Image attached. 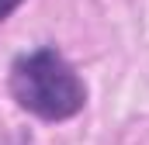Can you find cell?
<instances>
[{"mask_svg": "<svg viewBox=\"0 0 149 145\" xmlns=\"http://www.w3.org/2000/svg\"><path fill=\"white\" fill-rule=\"evenodd\" d=\"M7 86L21 110L49 124L70 121L87 107V83L80 79L73 62L52 45L17 55L10 62Z\"/></svg>", "mask_w": 149, "mask_h": 145, "instance_id": "6da1fadb", "label": "cell"}, {"mask_svg": "<svg viewBox=\"0 0 149 145\" xmlns=\"http://www.w3.org/2000/svg\"><path fill=\"white\" fill-rule=\"evenodd\" d=\"M21 3H24V0H0V21H7V17H10Z\"/></svg>", "mask_w": 149, "mask_h": 145, "instance_id": "7a4b0ae2", "label": "cell"}]
</instances>
